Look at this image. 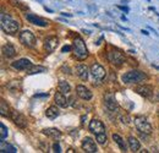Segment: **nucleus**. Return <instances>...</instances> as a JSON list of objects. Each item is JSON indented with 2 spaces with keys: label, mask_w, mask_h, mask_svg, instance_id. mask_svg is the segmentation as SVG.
Segmentation results:
<instances>
[{
  "label": "nucleus",
  "mask_w": 159,
  "mask_h": 153,
  "mask_svg": "<svg viewBox=\"0 0 159 153\" xmlns=\"http://www.w3.org/2000/svg\"><path fill=\"white\" fill-rule=\"evenodd\" d=\"M0 130H1V131H0V140H4V139H6L9 132H7V128H6V126H5L2 123H0Z\"/></svg>",
  "instance_id": "obj_29"
},
{
  "label": "nucleus",
  "mask_w": 159,
  "mask_h": 153,
  "mask_svg": "<svg viewBox=\"0 0 159 153\" xmlns=\"http://www.w3.org/2000/svg\"><path fill=\"white\" fill-rule=\"evenodd\" d=\"M1 28L7 34H15L20 28V23L9 13H1Z\"/></svg>",
  "instance_id": "obj_1"
},
{
  "label": "nucleus",
  "mask_w": 159,
  "mask_h": 153,
  "mask_svg": "<svg viewBox=\"0 0 159 153\" xmlns=\"http://www.w3.org/2000/svg\"><path fill=\"white\" fill-rule=\"evenodd\" d=\"M1 52H2V55L5 58H7V59H11V58H14L16 55V49L11 43H6L5 45H2Z\"/></svg>",
  "instance_id": "obj_16"
},
{
  "label": "nucleus",
  "mask_w": 159,
  "mask_h": 153,
  "mask_svg": "<svg viewBox=\"0 0 159 153\" xmlns=\"http://www.w3.org/2000/svg\"><path fill=\"white\" fill-rule=\"evenodd\" d=\"M76 92H77V96H79L80 98H82V99H84V101H89V99H92V97H93L91 90L87 88V87L83 86V85H79V86L76 87Z\"/></svg>",
  "instance_id": "obj_12"
},
{
  "label": "nucleus",
  "mask_w": 159,
  "mask_h": 153,
  "mask_svg": "<svg viewBox=\"0 0 159 153\" xmlns=\"http://www.w3.org/2000/svg\"><path fill=\"white\" fill-rule=\"evenodd\" d=\"M70 50H71V47H69V45H65V47H63V49H61L63 53H66V52H70Z\"/></svg>",
  "instance_id": "obj_33"
},
{
  "label": "nucleus",
  "mask_w": 159,
  "mask_h": 153,
  "mask_svg": "<svg viewBox=\"0 0 159 153\" xmlns=\"http://www.w3.org/2000/svg\"><path fill=\"white\" fill-rule=\"evenodd\" d=\"M118 7L122 11H125V12H129V7H126V6H118Z\"/></svg>",
  "instance_id": "obj_34"
},
{
  "label": "nucleus",
  "mask_w": 159,
  "mask_h": 153,
  "mask_svg": "<svg viewBox=\"0 0 159 153\" xmlns=\"http://www.w3.org/2000/svg\"><path fill=\"white\" fill-rule=\"evenodd\" d=\"M11 112L12 110H10V107L7 105V103L2 99L1 103H0V113H1V115L5 117V118H11Z\"/></svg>",
  "instance_id": "obj_21"
},
{
  "label": "nucleus",
  "mask_w": 159,
  "mask_h": 153,
  "mask_svg": "<svg viewBox=\"0 0 159 153\" xmlns=\"http://www.w3.org/2000/svg\"><path fill=\"white\" fill-rule=\"evenodd\" d=\"M53 150H54V152H58V153L63 152V151H61V147H60V145H59V142H55V143H54Z\"/></svg>",
  "instance_id": "obj_31"
},
{
  "label": "nucleus",
  "mask_w": 159,
  "mask_h": 153,
  "mask_svg": "<svg viewBox=\"0 0 159 153\" xmlns=\"http://www.w3.org/2000/svg\"><path fill=\"white\" fill-rule=\"evenodd\" d=\"M54 98H55V103H56V105H59V107H61V108H66V107H69V99L66 98V94L61 93L60 91L55 93V97H54Z\"/></svg>",
  "instance_id": "obj_17"
},
{
  "label": "nucleus",
  "mask_w": 159,
  "mask_h": 153,
  "mask_svg": "<svg viewBox=\"0 0 159 153\" xmlns=\"http://www.w3.org/2000/svg\"><path fill=\"white\" fill-rule=\"evenodd\" d=\"M147 78V75L138 70H132L122 75V82L124 83H140Z\"/></svg>",
  "instance_id": "obj_3"
},
{
  "label": "nucleus",
  "mask_w": 159,
  "mask_h": 153,
  "mask_svg": "<svg viewBox=\"0 0 159 153\" xmlns=\"http://www.w3.org/2000/svg\"><path fill=\"white\" fill-rule=\"evenodd\" d=\"M45 115L49 119H55L56 117H59V109L56 107H54V105L53 107H49L47 109V112H45Z\"/></svg>",
  "instance_id": "obj_25"
},
{
  "label": "nucleus",
  "mask_w": 159,
  "mask_h": 153,
  "mask_svg": "<svg viewBox=\"0 0 159 153\" xmlns=\"http://www.w3.org/2000/svg\"><path fill=\"white\" fill-rule=\"evenodd\" d=\"M58 44H59V39H58L56 37H54V36H50V37H48V38L44 40V49H45L48 53H53V52L56 49Z\"/></svg>",
  "instance_id": "obj_11"
},
{
  "label": "nucleus",
  "mask_w": 159,
  "mask_h": 153,
  "mask_svg": "<svg viewBox=\"0 0 159 153\" xmlns=\"http://www.w3.org/2000/svg\"><path fill=\"white\" fill-rule=\"evenodd\" d=\"M11 119H12V121H14L18 128H21V129L27 128V119H26V117H25L23 114H21L20 112L12 110V112H11Z\"/></svg>",
  "instance_id": "obj_8"
},
{
  "label": "nucleus",
  "mask_w": 159,
  "mask_h": 153,
  "mask_svg": "<svg viewBox=\"0 0 159 153\" xmlns=\"http://www.w3.org/2000/svg\"><path fill=\"white\" fill-rule=\"evenodd\" d=\"M45 71V67L43 66H32L29 70H28V74H39V72H44Z\"/></svg>",
  "instance_id": "obj_28"
},
{
  "label": "nucleus",
  "mask_w": 159,
  "mask_h": 153,
  "mask_svg": "<svg viewBox=\"0 0 159 153\" xmlns=\"http://www.w3.org/2000/svg\"><path fill=\"white\" fill-rule=\"evenodd\" d=\"M11 66H12L15 70H18V71H28V70L33 66V64H32V61L28 60V59H20V60H17V61H14V63L11 64Z\"/></svg>",
  "instance_id": "obj_9"
},
{
  "label": "nucleus",
  "mask_w": 159,
  "mask_h": 153,
  "mask_svg": "<svg viewBox=\"0 0 159 153\" xmlns=\"http://www.w3.org/2000/svg\"><path fill=\"white\" fill-rule=\"evenodd\" d=\"M43 132H44V135H47L48 137H50V139H53V140H55V141H59L60 139H61V132H60V130H58V129H55V128H49V129H45V130H43Z\"/></svg>",
  "instance_id": "obj_19"
},
{
  "label": "nucleus",
  "mask_w": 159,
  "mask_h": 153,
  "mask_svg": "<svg viewBox=\"0 0 159 153\" xmlns=\"http://www.w3.org/2000/svg\"><path fill=\"white\" fill-rule=\"evenodd\" d=\"M136 92H137L138 94H141L142 97H145V98H151L152 94L154 93V92H153V88H152L151 86H147V85H145V86H138V87L136 88Z\"/></svg>",
  "instance_id": "obj_18"
},
{
  "label": "nucleus",
  "mask_w": 159,
  "mask_h": 153,
  "mask_svg": "<svg viewBox=\"0 0 159 153\" xmlns=\"http://www.w3.org/2000/svg\"><path fill=\"white\" fill-rule=\"evenodd\" d=\"M26 18L31 23H33L36 26H39V27H47L48 26V21H45V20H43V18L33 15V13H26Z\"/></svg>",
  "instance_id": "obj_14"
},
{
  "label": "nucleus",
  "mask_w": 159,
  "mask_h": 153,
  "mask_svg": "<svg viewBox=\"0 0 159 153\" xmlns=\"http://www.w3.org/2000/svg\"><path fill=\"white\" fill-rule=\"evenodd\" d=\"M72 52L74 55L79 59V60H84L88 56V50L86 48V43L81 37H76L74 39V44H72Z\"/></svg>",
  "instance_id": "obj_2"
},
{
  "label": "nucleus",
  "mask_w": 159,
  "mask_h": 153,
  "mask_svg": "<svg viewBox=\"0 0 159 153\" xmlns=\"http://www.w3.org/2000/svg\"><path fill=\"white\" fill-rule=\"evenodd\" d=\"M107 58H108L109 63H111L113 65H116V66H121V65L125 63V56H124V54H122L120 50H118V49L110 50V52L108 53Z\"/></svg>",
  "instance_id": "obj_5"
},
{
  "label": "nucleus",
  "mask_w": 159,
  "mask_h": 153,
  "mask_svg": "<svg viewBox=\"0 0 159 153\" xmlns=\"http://www.w3.org/2000/svg\"><path fill=\"white\" fill-rule=\"evenodd\" d=\"M105 69L99 65V64H93L91 66V75L95 78V80H103L105 77Z\"/></svg>",
  "instance_id": "obj_10"
},
{
  "label": "nucleus",
  "mask_w": 159,
  "mask_h": 153,
  "mask_svg": "<svg viewBox=\"0 0 159 153\" xmlns=\"http://www.w3.org/2000/svg\"><path fill=\"white\" fill-rule=\"evenodd\" d=\"M104 102H105L107 108L110 109V110H115V109H118V107H119V105H118V102H116V99H115V96H114L113 93L105 94Z\"/></svg>",
  "instance_id": "obj_15"
},
{
  "label": "nucleus",
  "mask_w": 159,
  "mask_h": 153,
  "mask_svg": "<svg viewBox=\"0 0 159 153\" xmlns=\"http://www.w3.org/2000/svg\"><path fill=\"white\" fill-rule=\"evenodd\" d=\"M0 152H9V153H16L17 152V150L14 147V146H11V145H9V143H5L4 142V140H0Z\"/></svg>",
  "instance_id": "obj_22"
},
{
  "label": "nucleus",
  "mask_w": 159,
  "mask_h": 153,
  "mask_svg": "<svg viewBox=\"0 0 159 153\" xmlns=\"http://www.w3.org/2000/svg\"><path fill=\"white\" fill-rule=\"evenodd\" d=\"M89 131L92 134H94L95 136L98 135H102V134H105V126L104 124L98 120V119H93L91 123H89Z\"/></svg>",
  "instance_id": "obj_7"
},
{
  "label": "nucleus",
  "mask_w": 159,
  "mask_h": 153,
  "mask_svg": "<svg viewBox=\"0 0 159 153\" xmlns=\"http://www.w3.org/2000/svg\"><path fill=\"white\" fill-rule=\"evenodd\" d=\"M20 42L23 45L28 47V48H33L36 45V42L37 40H36L34 34L31 31H23V32L20 33Z\"/></svg>",
  "instance_id": "obj_6"
},
{
  "label": "nucleus",
  "mask_w": 159,
  "mask_h": 153,
  "mask_svg": "<svg viewBox=\"0 0 159 153\" xmlns=\"http://www.w3.org/2000/svg\"><path fill=\"white\" fill-rule=\"evenodd\" d=\"M61 15H63V16H68V17H71V16H72L71 13H66V12H63Z\"/></svg>",
  "instance_id": "obj_35"
},
{
  "label": "nucleus",
  "mask_w": 159,
  "mask_h": 153,
  "mask_svg": "<svg viewBox=\"0 0 159 153\" xmlns=\"http://www.w3.org/2000/svg\"><path fill=\"white\" fill-rule=\"evenodd\" d=\"M142 33H143V34H146V36H148V34H149V33H148L147 31H145V29H142Z\"/></svg>",
  "instance_id": "obj_36"
},
{
  "label": "nucleus",
  "mask_w": 159,
  "mask_h": 153,
  "mask_svg": "<svg viewBox=\"0 0 159 153\" xmlns=\"http://www.w3.org/2000/svg\"><path fill=\"white\" fill-rule=\"evenodd\" d=\"M82 148L84 150V152L87 153H95L97 152V146L95 142L91 139V137H86L82 141Z\"/></svg>",
  "instance_id": "obj_13"
},
{
  "label": "nucleus",
  "mask_w": 159,
  "mask_h": 153,
  "mask_svg": "<svg viewBox=\"0 0 159 153\" xmlns=\"http://www.w3.org/2000/svg\"><path fill=\"white\" fill-rule=\"evenodd\" d=\"M11 2H12V5H14V6H16V7H18V9L23 10V11H27V10H28V6H27L26 4H23V2H21V1H18V0H11Z\"/></svg>",
  "instance_id": "obj_27"
},
{
  "label": "nucleus",
  "mask_w": 159,
  "mask_h": 153,
  "mask_svg": "<svg viewBox=\"0 0 159 153\" xmlns=\"http://www.w3.org/2000/svg\"><path fill=\"white\" fill-rule=\"evenodd\" d=\"M129 145H130L131 151H134V152H137V151L140 150V147H141L138 140H137L136 137H134V136H130V137H129Z\"/></svg>",
  "instance_id": "obj_24"
},
{
  "label": "nucleus",
  "mask_w": 159,
  "mask_h": 153,
  "mask_svg": "<svg viewBox=\"0 0 159 153\" xmlns=\"http://www.w3.org/2000/svg\"><path fill=\"white\" fill-rule=\"evenodd\" d=\"M121 20H124V21H127V18H126L125 16H121Z\"/></svg>",
  "instance_id": "obj_37"
},
{
  "label": "nucleus",
  "mask_w": 159,
  "mask_h": 153,
  "mask_svg": "<svg viewBox=\"0 0 159 153\" xmlns=\"http://www.w3.org/2000/svg\"><path fill=\"white\" fill-rule=\"evenodd\" d=\"M135 125H136L138 132L146 134V135H151L152 134V125L147 121L146 118H143V117L135 118Z\"/></svg>",
  "instance_id": "obj_4"
},
{
  "label": "nucleus",
  "mask_w": 159,
  "mask_h": 153,
  "mask_svg": "<svg viewBox=\"0 0 159 153\" xmlns=\"http://www.w3.org/2000/svg\"><path fill=\"white\" fill-rule=\"evenodd\" d=\"M59 91L61 93H64V94H69L70 91H71V87H70L69 82L68 81H64V80H60L59 81Z\"/></svg>",
  "instance_id": "obj_23"
},
{
  "label": "nucleus",
  "mask_w": 159,
  "mask_h": 153,
  "mask_svg": "<svg viewBox=\"0 0 159 153\" xmlns=\"http://www.w3.org/2000/svg\"><path fill=\"white\" fill-rule=\"evenodd\" d=\"M76 74L82 81H87L88 78V67L83 64H79L76 66Z\"/></svg>",
  "instance_id": "obj_20"
},
{
  "label": "nucleus",
  "mask_w": 159,
  "mask_h": 153,
  "mask_svg": "<svg viewBox=\"0 0 159 153\" xmlns=\"http://www.w3.org/2000/svg\"><path fill=\"white\" fill-rule=\"evenodd\" d=\"M95 139H97V142H98L99 145H102V146L107 145V135H105V134L98 135V136H95Z\"/></svg>",
  "instance_id": "obj_30"
},
{
  "label": "nucleus",
  "mask_w": 159,
  "mask_h": 153,
  "mask_svg": "<svg viewBox=\"0 0 159 153\" xmlns=\"http://www.w3.org/2000/svg\"><path fill=\"white\" fill-rule=\"evenodd\" d=\"M49 94L48 93H36L34 94V98H47Z\"/></svg>",
  "instance_id": "obj_32"
},
{
  "label": "nucleus",
  "mask_w": 159,
  "mask_h": 153,
  "mask_svg": "<svg viewBox=\"0 0 159 153\" xmlns=\"http://www.w3.org/2000/svg\"><path fill=\"white\" fill-rule=\"evenodd\" d=\"M113 140L119 145V147H120V150H121V151H124V152H125V151L127 150L126 142H125V141H124V140H122L118 134H114V135H113Z\"/></svg>",
  "instance_id": "obj_26"
}]
</instances>
